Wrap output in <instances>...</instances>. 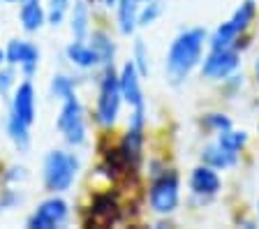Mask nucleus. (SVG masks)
I'll list each match as a JSON object with an SVG mask.
<instances>
[{
    "instance_id": "aec40b11",
    "label": "nucleus",
    "mask_w": 259,
    "mask_h": 229,
    "mask_svg": "<svg viewBox=\"0 0 259 229\" xmlns=\"http://www.w3.org/2000/svg\"><path fill=\"white\" fill-rule=\"evenodd\" d=\"M88 33V7L86 3H76L74 10H72V35L76 39H83Z\"/></svg>"
},
{
    "instance_id": "1a4fd4ad",
    "label": "nucleus",
    "mask_w": 259,
    "mask_h": 229,
    "mask_svg": "<svg viewBox=\"0 0 259 229\" xmlns=\"http://www.w3.org/2000/svg\"><path fill=\"white\" fill-rule=\"evenodd\" d=\"M118 86H120V95H123V100L132 107V109L144 107V93H141L139 72H137L135 63H125L123 65L120 76H118Z\"/></svg>"
},
{
    "instance_id": "4468645a",
    "label": "nucleus",
    "mask_w": 259,
    "mask_h": 229,
    "mask_svg": "<svg viewBox=\"0 0 259 229\" xmlns=\"http://www.w3.org/2000/svg\"><path fill=\"white\" fill-rule=\"evenodd\" d=\"M21 26L26 28L28 33H35L44 26V10L39 5V0H23L21 12H19Z\"/></svg>"
},
{
    "instance_id": "a878e982",
    "label": "nucleus",
    "mask_w": 259,
    "mask_h": 229,
    "mask_svg": "<svg viewBox=\"0 0 259 229\" xmlns=\"http://www.w3.org/2000/svg\"><path fill=\"white\" fill-rule=\"evenodd\" d=\"M148 54H146V47H144V42L141 39H137V44H135V67H137V72L139 74H148Z\"/></svg>"
},
{
    "instance_id": "0eeeda50",
    "label": "nucleus",
    "mask_w": 259,
    "mask_h": 229,
    "mask_svg": "<svg viewBox=\"0 0 259 229\" xmlns=\"http://www.w3.org/2000/svg\"><path fill=\"white\" fill-rule=\"evenodd\" d=\"M67 218V202L60 197H51L37 206V211L28 218V227L32 229H54Z\"/></svg>"
},
{
    "instance_id": "9b49d317",
    "label": "nucleus",
    "mask_w": 259,
    "mask_h": 229,
    "mask_svg": "<svg viewBox=\"0 0 259 229\" xmlns=\"http://www.w3.org/2000/svg\"><path fill=\"white\" fill-rule=\"evenodd\" d=\"M12 114L19 116L23 123L32 125V120H35V90H32L30 81H23L16 88L14 100H12Z\"/></svg>"
},
{
    "instance_id": "393cba45",
    "label": "nucleus",
    "mask_w": 259,
    "mask_h": 229,
    "mask_svg": "<svg viewBox=\"0 0 259 229\" xmlns=\"http://www.w3.org/2000/svg\"><path fill=\"white\" fill-rule=\"evenodd\" d=\"M70 0H51V12H49V23L51 26H60V21L65 19Z\"/></svg>"
},
{
    "instance_id": "6ab92c4d",
    "label": "nucleus",
    "mask_w": 259,
    "mask_h": 229,
    "mask_svg": "<svg viewBox=\"0 0 259 229\" xmlns=\"http://www.w3.org/2000/svg\"><path fill=\"white\" fill-rule=\"evenodd\" d=\"M7 134H10V139L19 148H28V144H30L28 123H23V120L19 118V116H14V114H10V120H7Z\"/></svg>"
},
{
    "instance_id": "ddd939ff",
    "label": "nucleus",
    "mask_w": 259,
    "mask_h": 229,
    "mask_svg": "<svg viewBox=\"0 0 259 229\" xmlns=\"http://www.w3.org/2000/svg\"><path fill=\"white\" fill-rule=\"evenodd\" d=\"M65 54H67L70 63H74L76 67H83V70L100 65V56L95 54V49H93L91 44H83L81 39L72 42L70 47H67V51H65Z\"/></svg>"
},
{
    "instance_id": "39448f33",
    "label": "nucleus",
    "mask_w": 259,
    "mask_h": 229,
    "mask_svg": "<svg viewBox=\"0 0 259 229\" xmlns=\"http://www.w3.org/2000/svg\"><path fill=\"white\" fill-rule=\"evenodd\" d=\"M178 206V176L162 174L151 186V208L160 215L174 213Z\"/></svg>"
},
{
    "instance_id": "6e6552de",
    "label": "nucleus",
    "mask_w": 259,
    "mask_h": 229,
    "mask_svg": "<svg viewBox=\"0 0 259 229\" xmlns=\"http://www.w3.org/2000/svg\"><path fill=\"white\" fill-rule=\"evenodd\" d=\"M5 58H7V63H12V65L23 67V72L30 76L32 72L37 70L39 51H37V47H35V44H30V42H23V39H12L10 47H7V51H5Z\"/></svg>"
},
{
    "instance_id": "7c9ffc66",
    "label": "nucleus",
    "mask_w": 259,
    "mask_h": 229,
    "mask_svg": "<svg viewBox=\"0 0 259 229\" xmlns=\"http://www.w3.org/2000/svg\"><path fill=\"white\" fill-rule=\"evenodd\" d=\"M3 60H5V51L0 49V63H3Z\"/></svg>"
},
{
    "instance_id": "f257e3e1",
    "label": "nucleus",
    "mask_w": 259,
    "mask_h": 229,
    "mask_svg": "<svg viewBox=\"0 0 259 229\" xmlns=\"http://www.w3.org/2000/svg\"><path fill=\"white\" fill-rule=\"evenodd\" d=\"M206 30L204 28H190L183 30L169 47L167 54V76L171 83H181L194 67L199 65L201 54H204Z\"/></svg>"
},
{
    "instance_id": "f3484780",
    "label": "nucleus",
    "mask_w": 259,
    "mask_h": 229,
    "mask_svg": "<svg viewBox=\"0 0 259 229\" xmlns=\"http://www.w3.org/2000/svg\"><path fill=\"white\" fill-rule=\"evenodd\" d=\"M238 35H241V30L232 21H225L222 26H218V30L210 37V49H227V47H232Z\"/></svg>"
},
{
    "instance_id": "7ed1b4c3",
    "label": "nucleus",
    "mask_w": 259,
    "mask_h": 229,
    "mask_svg": "<svg viewBox=\"0 0 259 229\" xmlns=\"http://www.w3.org/2000/svg\"><path fill=\"white\" fill-rule=\"evenodd\" d=\"M58 130L65 134L67 144L79 146L86 142V120H83V109H81L76 95L63 100V109L58 114Z\"/></svg>"
},
{
    "instance_id": "9d476101",
    "label": "nucleus",
    "mask_w": 259,
    "mask_h": 229,
    "mask_svg": "<svg viewBox=\"0 0 259 229\" xmlns=\"http://www.w3.org/2000/svg\"><path fill=\"white\" fill-rule=\"evenodd\" d=\"M190 188H192V192H197V195L213 197V195L220 192L222 180H220V176H218V171L213 169V167L201 164V167L192 169V174H190Z\"/></svg>"
},
{
    "instance_id": "4be33fe9",
    "label": "nucleus",
    "mask_w": 259,
    "mask_h": 229,
    "mask_svg": "<svg viewBox=\"0 0 259 229\" xmlns=\"http://www.w3.org/2000/svg\"><path fill=\"white\" fill-rule=\"evenodd\" d=\"M254 12H257V7H254V3L252 0H245V3H243L241 7H238L236 12H234V17L229 19V21L234 23V26L238 28V30H245V28L250 26V21H252L254 19Z\"/></svg>"
},
{
    "instance_id": "b1692460",
    "label": "nucleus",
    "mask_w": 259,
    "mask_h": 229,
    "mask_svg": "<svg viewBox=\"0 0 259 229\" xmlns=\"http://www.w3.org/2000/svg\"><path fill=\"white\" fill-rule=\"evenodd\" d=\"M162 3L160 0H151V3H146V7L139 12V26H151L157 17L162 14Z\"/></svg>"
},
{
    "instance_id": "c756f323",
    "label": "nucleus",
    "mask_w": 259,
    "mask_h": 229,
    "mask_svg": "<svg viewBox=\"0 0 259 229\" xmlns=\"http://www.w3.org/2000/svg\"><path fill=\"white\" fill-rule=\"evenodd\" d=\"M104 3H107V5H116V3H118V0H104Z\"/></svg>"
},
{
    "instance_id": "412c9836",
    "label": "nucleus",
    "mask_w": 259,
    "mask_h": 229,
    "mask_svg": "<svg viewBox=\"0 0 259 229\" xmlns=\"http://www.w3.org/2000/svg\"><path fill=\"white\" fill-rule=\"evenodd\" d=\"M218 144L220 146H225L227 151H234V153H238L245 144H248V132H243V130H222L220 132V136H218Z\"/></svg>"
},
{
    "instance_id": "f03ea898",
    "label": "nucleus",
    "mask_w": 259,
    "mask_h": 229,
    "mask_svg": "<svg viewBox=\"0 0 259 229\" xmlns=\"http://www.w3.org/2000/svg\"><path fill=\"white\" fill-rule=\"evenodd\" d=\"M79 174V158L67 151H51L44 160V186L51 192L70 190Z\"/></svg>"
},
{
    "instance_id": "423d86ee",
    "label": "nucleus",
    "mask_w": 259,
    "mask_h": 229,
    "mask_svg": "<svg viewBox=\"0 0 259 229\" xmlns=\"http://www.w3.org/2000/svg\"><path fill=\"white\" fill-rule=\"evenodd\" d=\"M241 65V56L236 49L227 47V49H213L204 58L201 65V74L206 79H227L229 74L236 72V67Z\"/></svg>"
},
{
    "instance_id": "bb28decb",
    "label": "nucleus",
    "mask_w": 259,
    "mask_h": 229,
    "mask_svg": "<svg viewBox=\"0 0 259 229\" xmlns=\"http://www.w3.org/2000/svg\"><path fill=\"white\" fill-rule=\"evenodd\" d=\"M206 125L218 130V132H222V130H229V127H232V120L227 118L225 114H208L206 116Z\"/></svg>"
},
{
    "instance_id": "2eb2a0df",
    "label": "nucleus",
    "mask_w": 259,
    "mask_h": 229,
    "mask_svg": "<svg viewBox=\"0 0 259 229\" xmlns=\"http://www.w3.org/2000/svg\"><path fill=\"white\" fill-rule=\"evenodd\" d=\"M118 23L120 33L132 35L139 26V3L137 0H118Z\"/></svg>"
},
{
    "instance_id": "cd10ccee",
    "label": "nucleus",
    "mask_w": 259,
    "mask_h": 229,
    "mask_svg": "<svg viewBox=\"0 0 259 229\" xmlns=\"http://www.w3.org/2000/svg\"><path fill=\"white\" fill-rule=\"evenodd\" d=\"M12 83H14V74L10 70H0V93H5Z\"/></svg>"
},
{
    "instance_id": "5701e85b",
    "label": "nucleus",
    "mask_w": 259,
    "mask_h": 229,
    "mask_svg": "<svg viewBox=\"0 0 259 229\" xmlns=\"http://www.w3.org/2000/svg\"><path fill=\"white\" fill-rule=\"evenodd\" d=\"M51 95L58 100H67L74 95V81H72L70 76L65 74H58L54 76V81H51Z\"/></svg>"
},
{
    "instance_id": "2f4dec72",
    "label": "nucleus",
    "mask_w": 259,
    "mask_h": 229,
    "mask_svg": "<svg viewBox=\"0 0 259 229\" xmlns=\"http://www.w3.org/2000/svg\"><path fill=\"white\" fill-rule=\"evenodd\" d=\"M137 3H139V5H141V3H151V0H137Z\"/></svg>"
},
{
    "instance_id": "dca6fc26",
    "label": "nucleus",
    "mask_w": 259,
    "mask_h": 229,
    "mask_svg": "<svg viewBox=\"0 0 259 229\" xmlns=\"http://www.w3.org/2000/svg\"><path fill=\"white\" fill-rule=\"evenodd\" d=\"M141 146H144V125L139 123H130V130L123 139V153L125 158L137 162L141 158Z\"/></svg>"
},
{
    "instance_id": "473e14b6",
    "label": "nucleus",
    "mask_w": 259,
    "mask_h": 229,
    "mask_svg": "<svg viewBox=\"0 0 259 229\" xmlns=\"http://www.w3.org/2000/svg\"><path fill=\"white\" fill-rule=\"evenodd\" d=\"M257 215H259V202H257Z\"/></svg>"
},
{
    "instance_id": "c85d7f7f",
    "label": "nucleus",
    "mask_w": 259,
    "mask_h": 229,
    "mask_svg": "<svg viewBox=\"0 0 259 229\" xmlns=\"http://www.w3.org/2000/svg\"><path fill=\"white\" fill-rule=\"evenodd\" d=\"M254 76H257V83H259V58H257V63H254Z\"/></svg>"
},
{
    "instance_id": "20e7f679",
    "label": "nucleus",
    "mask_w": 259,
    "mask_h": 229,
    "mask_svg": "<svg viewBox=\"0 0 259 229\" xmlns=\"http://www.w3.org/2000/svg\"><path fill=\"white\" fill-rule=\"evenodd\" d=\"M120 86H118V76L113 72H107L100 86V98H97V120L102 125H113L118 118L120 111Z\"/></svg>"
},
{
    "instance_id": "f8f14e48",
    "label": "nucleus",
    "mask_w": 259,
    "mask_h": 229,
    "mask_svg": "<svg viewBox=\"0 0 259 229\" xmlns=\"http://www.w3.org/2000/svg\"><path fill=\"white\" fill-rule=\"evenodd\" d=\"M201 160H204V164L213 167V169H227V167H234L238 158L234 151H227L225 146H220L215 142L201 151Z\"/></svg>"
},
{
    "instance_id": "a211bd4d",
    "label": "nucleus",
    "mask_w": 259,
    "mask_h": 229,
    "mask_svg": "<svg viewBox=\"0 0 259 229\" xmlns=\"http://www.w3.org/2000/svg\"><path fill=\"white\" fill-rule=\"evenodd\" d=\"M91 47L95 49V54L100 56V63H104V65H109L113 60V56H116V47H113L111 37L107 33H93Z\"/></svg>"
},
{
    "instance_id": "72a5a7b5",
    "label": "nucleus",
    "mask_w": 259,
    "mask_h": 229,
    "mask_svg": "<svg viewBox=\"0 0 259 229\" xmlns=\"http://www.w3.org/2000/svg\"><path fill=\"white\" fill-rule=\"evenodd\" d=\"M10 3H14V0H10Z\"/></svg>"
}]
</instances>
